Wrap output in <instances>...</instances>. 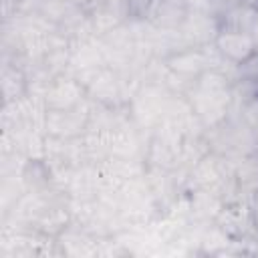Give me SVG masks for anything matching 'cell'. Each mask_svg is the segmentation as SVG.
<instances>
[{
  "label": "cell",
  "mask_w": 258,
  "mask_h": 258,
  "mask_svg": "<svg viewBox=\"0 0 258 258\" xmlns=\"http://www.w3.org/2000/svg\"><path fill=\"white\" fill-rule=\"evenodd\" d=\"M165 67L171 75H175L177 79L189 81V83H196L204 73H208L212 69L202 46H185V48L169 54L165 58Z\"/></svg>",
  "instance_id": "obj_2"
},
{
  "label": "cell",
  "mask_w": 258,
  "mask_h": 258,
  "mask_svg": "<svg viewBox=\"0 0 258 258\" xmlns=\"http://www.w3.org/2000/svg\"><path fill=\"white\" fill-rule=\"evenodd\" d=\"M67 2H71V6H89V4H93L95 0H67Z\"/></svg>",
  "instance_id": "obj_3"
},
{
  "label": "cell",
  "mask_w": 258,
  "mask_h": 258,
  "mask_svg": "<svg viewBox=\"0 0 258 258\" xmlns=\"http://www.w3.org/2000/svg\"><path fill=\"white\" fill-rule=\"evenodd\" d=\"M218 2H224L226 6H242L246 0H218Z\"/></svg>",
  "instance_id": "obj_4"
},
{
  "label": "cell",
  "mask_w": 258,
  "mask_h": 258,
  "mask_svg": "<svg viewBox=\"0 0 258 258\" xmlns=\"http://www.w3.org/2000/svg\"><path fill=\"white\" fill-rule=\"evenodd\" d=\"M214 48L224 60L240 67L252 54L258 52V40H256V36H254V32L250 28L226 24V26L216 30Z\"/></svg>",
  "instance_id": "obj_1"
}]
</instances>
